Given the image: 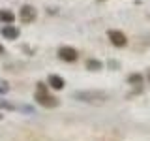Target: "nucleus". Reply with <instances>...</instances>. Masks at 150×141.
<instances>
[{
    "label": "nucleus",
    "mask_w": 150,
    "mask_h": 141,
    "mask_svg": "<svg viewBox=\"0 0 150 141\" xmlns=\"http://www.w3.org/2000/svg\"><path fill=\"white\" fill-rule=\"evenodd\" d=\"M73 98L79 102H86V103H100V102H105L109 96L103 90H77L73 92Z\"/></svg>",
    "instance_id": "obj_1"
},
{
    "label": "nucleus",
    "mask_w": 150,
    "mask_h": 141,
    "mask_svg": "<svg viewBox=\"0 0 150 141\" xmlns=\"http://www.w3.org/2000/svg\"><path fill=\"white\" fill-rule=\"evenodd\" d=\"M34 100H36L38 105L45 107V109H53V107H58V105H60V100H58L56 96H53V94H49V90H45V92L36 90Z\"/></svg>",
    "instance_id": "obj_2"
},
{
    "label": "nucleus",
    "mask_w": 150,
    "mask_h": 141,
    "mask_svg": "<svg viewBox=\"0 0 150 141\" xmlns=\"http://www.w3.org/2000/svg\"><path fill=\"white\" fill-rule=\"evenodd\" d=\"M38 17V9L34 6H30V4H25L21 9H19V19H21L23 25H30V23H34Z\"/></svg>",
    "instance_id": "obj_3"
},
{
    "label": "nucleus",
    "mask_w": 150,
    "mask_h": 141,
    "mask_svg": "<svg viewBox=\"0 0 150 141\" xmlns=\"http://www.w3.org/2000/svg\"><path fill=\"white\" fill-rule=\"evenodd\" d=\"M107 38H109V41L115 47H126L128 45V38L122 30H116V28H111V30H107Z\"/></svg>",
    "instance_id": "obj_4"
},
{
    "label": "nucleus",
    "mask_w": 150,
    "mask_h": 141,
    "mask_svg": "<svg viewBox=\"0 0 150 141\" xmlns=\"http://www.w3.org/2000/svg\"><path fill=\"white\" fill-rule=\"evenodd\" d=\"M58 58L64 60V62H75L79 58V53L75 47H69V45H62L58 47Z\"/></svg>",
    "instance_id": "obj_5"
},
{
    "label": "nucleus",
    "mask_w": 150,
    "mask_h": 141,
    "mask_svg": "<svg viewBox=\"0 0 150 141\" xmlns=\"http://www.w3.org/2000/svg\"><path fill=\"white\" fill-rule=\"evenodd\" d=\"M47 85H49L51 88H54V90H62V88L66 87V81L62 75L58 73H51L49 77H47Z\"/></svg>",
    "instance_id": "obj_6"
},
{
    "label": "nucleus",
    "mask_w": 150,
    "mask_h": 141,
    "mask_svg": "<svg viewBox=\"0 0 150 141\" xmlns=\"http://www.w3.org/2000/svg\"><path fill=\"white\" fill-rule=\"evenodd\" d=\"M0 34L6 38V40H17V38L21 36V30H19L17 26H13V25H4L0 28Z\"/></svg>",
    "instance_id": "obj_7"
},
{
    "label": "nucleus",
    "mask_w": 150,
    "mask_h": 141,
    "mask_svg": "<svg viewBox=\"0 0 150 141\" xmlns=\"http://www.w3.org/2000/svg\"><path fill=\"white\" fill-rule=\"evenodd\" d=\"M13 21H15V15H13L9 9H0V23H4V25H13Z\"/></svg>",
    "instance_id": "obj_8"
},
{
    "label": "nucleus",
    "mask_w": 150,
    "mask_h": 141,
    "mask_svg": "<svg viewBox=\"0 0 150 141\" xmlns=\"http://www.w3.org/2000/svg\"><path fill=\"white\" fill-rule=\"evenodd\" d=\"M84 64H86V70H90V72H100V70H103V62H100L96 58H88Z\"/></svg>",
    "instance_id": "obj_9"
},
{
    "label": "nucleus",
    "mask_w": 150,
    "mask_h": 141,
    "mask_svg": "<svg viewBox=\"0 0 150 141\" xmlns=\"http://www.w3.org/2000/svg\"><path fill=\"white\" fill-rule=\"evenodd\" d=\"M143 81H144V77L141 73H129L128 75V83L129 85H143Z\"/></svg>",
    "instance_id": "obj_10"
},
{
    "label": "nucleus",
    "mask_w": 150,
    "mask_h": 141,
    "mask_svg": "<svg viewBox=\"0 0 150 141\" xmlns=\"http://www.w3.org/2000/svg\"><path fill=\"white\" fill-rule=\"evenodd\" d=\"M9 90V85L6 81H0V94H6Z\"/></svg>",
    "instance_id": "obj_11"
},
{
    "label": "nucleus",
    "mask_w": 150,
    "mask_h": 141,
    "mask_svg": "<svg viewBox=\"0 0 150 141\" xmlns=\"http://www.w3.org/2000/svg\"><path fill=\"white\" fill-rule=\"evenodd\" d=\"M36 90H40V92H45V90H49V88H47V83H38L36 85Z\"/></svg>",
    "instance_id": "obj_12"
},
{
    "label": "nucleus",
    "mask_w": 150,
    "mask_h": 141,
    "mask_svg": "<svg viewBox=\"0 0 150 141\" xmlns=\"http://www.w3.org/2000/svg\"><path fill=\"white\" fill-rule=\"evenodd\" d=\"M0 107H4V109H15V105H11V103H8V102H0Z\"/></svg>",
    "instance_id": "obj_13"
},
{
    "label": "nucleus",
    "mask_w": 150,
    "mask_h": 141,
    "mask_svg": "<svg viewBox=\"0 0 150 141\" xmlns=\"http://www.w3.org/2000/svg\"><path fill=\"white\" fill-rule=\"evenodd\" d=\"M120 62H116V60H109V68H118Z\"/></svg>",
    "instance_id": "obj_14"
},
{
    "label": "nucleus",
    "mask_w": 150,
    "mask_h": 141,
    "mask_svg": "<svg viewBox=\"0 0 150 141\" xmlns=\"http://www.w3.org/2000/svg\"><path fill=\"white\" fill-rule=\"evenodd\" d=\"M2 119H4V115H2V113H0V120H2Z\"/></svg>",
    "instance_id": "obj_15"
},
{
    "label": "nucleus",
    "mask_w": 150,
    "mask_h": 141,
    "mask_svg": "<svg viewBox=\"0 0 150 141\" xmlns=\"http://www.w3.org/2000/svg\"><path fill=\"white\" fill-rule=\"evenodd\" d=\"M148 81H150V75H148Z\"/></svg>",
    "instance_id": "obj_16"
},
{
    "label": "nucleus",
    "mask_w": 150,
    "mask_h": 141,
    "mask_svg": "<svg viewBox=\"0 0 150 141\" xmlns=\"http://www.w3.org/2000/svg\"><path fill=\"white\" fill-rule=\"evenodd\" d=\"M100 2H101V0H100Z\"/></svg>",
    "instance_id": "obj_17"
}]
</instances>
